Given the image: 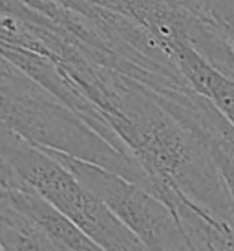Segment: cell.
I'll list each match as a JSON object with an SVG mask.
<instances>
[{"instance_id":"cell-1","label":"cell","mask_w":234,"mask_h":251,"mask_svg":"<svg viewBox=\"0 0 234 251\" xmlns=\"http://www.w3.org/2000/svg\"><path fill=\"white\" fill-rule=\"evenodd\" d=\"M0 94L4 126L42 149L112 169L154 193L150 175L136 158L116 149L81 114L6 57L2 59Z\"/></svg>"},{"instance_id":"cell-3","label":"cell","mask_w":234,"mask_h":251,"mask_svg":"<svg viewBox=\"0 0 234 251\" xmlns=\"http://www.w3.org/2000/svg\"><path fill=\"white\" fill-rule=\"evenodd\" d=\"M44 151L64 163L94 195L99 196L108 209L138 235L146 250H192L179 218L163 198L112 169L59 151Z\"/></svg>"},{"instance_id":"cell-5","label":"cell","mask_w":234,"mask_h":251,"mask_svg":"<svg viewBox=\"0 0 234 251\" xmlns=\"http://www.w3.org/2000/svg\"><path fill=\"white\" fill-rule=\"evenodd\" d=\"M0 248L9 250H55L41 226L26 213L0 198Z\"/></svg>"},{"instance_id":"cell-4","label":"cell","mask_w":234,"mask_h":251,"mask_svg":"<svg viewBox=\"0 0 234 251\" xmlns=\"http://www.w3.org/2000/svg\"><path fill=\"white\" fill-rule=\"evenodd\" d=\"M0 185L2 198L33 218L53 242L55 250H101L73 220L22 180L7 163H2Z\"/></svg>"},{"instance_id":"cell-6","label":"cell","mask_w":234,"mask_h":251,"mask_svg":"<svg viewBox=\"0 0 234 251\" xmlns=\"http://www.w3.org/2000/svg\"><path fill=\"white\" fill-rule=\"evenodd\" d=\"M207 147H209V151L212 154L216 165L220 169L223 181L227 185L229 196H231V200L234 203V154L225 151V149H221L220 145H207Z\"/></svg>"},{"instance_id":"cell-2","label":"cell","mask_w":234,"mask_h":251,"mask_svg":"<svg viewBox=\"0 0 234 251\" xmlns=\"http://www.w3.org/2000/svg\"><path fill=\"white\" fill-rule=\"evenodd\" d=\"M2 163L57 205L101 250H146V246L64 163L2 125Z\"/></svg>"}]
</instances>
